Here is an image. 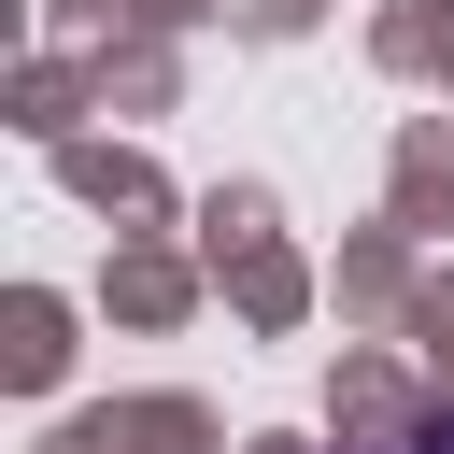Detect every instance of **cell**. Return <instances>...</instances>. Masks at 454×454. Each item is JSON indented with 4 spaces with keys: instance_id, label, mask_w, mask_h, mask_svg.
<instances>
[{
    "instance_id": "1",
    "label": "cell",
    "mask_w": 454,
    "mask_h": 454,
    "mask_svg": "<svg viewBox=\"0 0 454 454\" xmlns=\"http://www.w3.org/2000/svg\"><path fill=\"white\" fill-rule=\"evenodd\" d=\"M397 454H454V426H426V440H397Z\"/></svg>"
}]
</instances>
